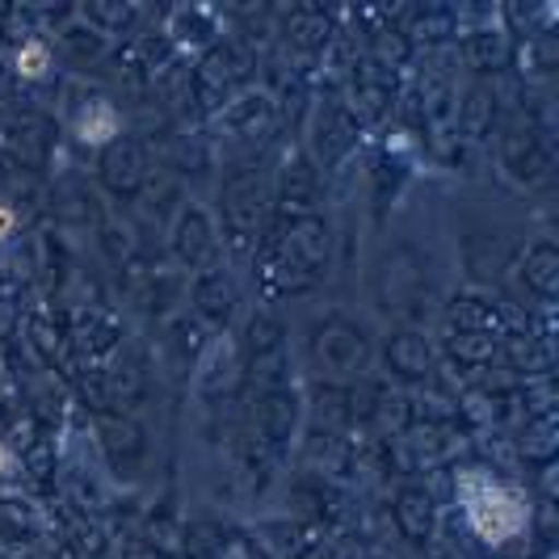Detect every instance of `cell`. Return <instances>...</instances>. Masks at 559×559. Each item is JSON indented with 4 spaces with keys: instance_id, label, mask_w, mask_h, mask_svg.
Instances as JSON below:
<instances>
[{
    "instance_id": "obj_1",
    "label": "cell",
    "mask_w": 559,
    "mask_h": 559,
    "mask_svg": "<svg viewBox=\"0 0 559 559\" xmlns=\"http://www.w3.org/2000/svg\"><path fill=\"white\" fill-rule=\"evenodd\" d=\"M454 497L463 504L467 526L488 547H504L522 531H531V497L518 484L497 479L484 467H463L454 476Z\"/></svg>"
},
{
    "instance_id": "obj_2",
    "label": "cell",
    "mask_w": 559,
    "mask_h": 559,
    "mask_svg": "<svg viewBox=\"0 0 559 559\" xmlns=\"http://www.w3.org/2000/svg\"><path fill=\"white\" fill-rule=\"evenodd\" d=\"M114 135H122V114L114 110V102L97 97V102H84L81 114H76V140L81 143H110Z\"/></svg>"
},
{
    "instance_id": "obj_3",
    "label": "cell",
    "mask_w": 559,
    "mask_h": 559,
    "mask_svg": "<svg viewBox=\"0 0 559 559\" xmlns=\"http://www.w3.org/2000/svg\"><path fill=\"white\" fill-rule=\"evenodd\" d=\"M13 63H17V72H22L26 81H43V76L51 72V47H47L43 38H26V43L17 47Z\"/></svg>"
},
{
    "instance_id": "obj_4",
    "label": "cell",
    "mask_w": 559,
    "mask_h": 559,
    "mask_svg": "<svg viewBox=\"0 0 559 559\" xmlns=\"http://www.w3.org/2000/svg\"><path fill=\"white\" fill-rule=\"evenodd\" d=\"M13 231H17V211H13L9 202H0V245H4Z\"/></svg>"
},
{
    "instance_id": "obj_5",
    "label": "cell",
    "mask_w": 559,
    "mask_h": 559,
    "mask_svg": "<svg viewBox=\"0 0 559 559\" xmlns=\"http://www.w3.org/2000/svg\"><path fill=\"white\" fill-rule=\"evenodd\" d=\"M17 476V450L9 447V442H0V479Z\"/></svg>"
}]
</instances>
